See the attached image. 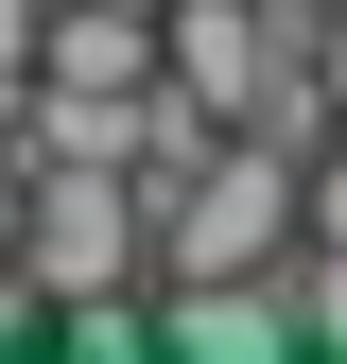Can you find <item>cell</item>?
I'll use <instances>...</instances> for the list:
<instances>
[{
  "instance_id": "obj_1",
  "label": "cell",
  "mask_w": 347,
  "mask_h": 364,
  "mask_svg": "<svg viewBox=\"0 0 347 364\" xmlns=\"http://www.w3.org/2000/svg\"><path fill=\"white\" fill-rule=\"evenodd\" d=\"M260 260H295V156L226 122L191 173L156 191V278H260Z\"/></svg>"
},
{
  "instance_id": "obj_3",
  "label": "cell",
  "mask_w": 347,
  "mask_h": 364,
  "mask_svg": "<svg viewBox=\"0 0 347 364\" xmlns=\"http://www.w3.org/2000/svg\"><path fill=\"white\" fill-rule=\"evenodd\" d=\"M295 243H347V139L295 156Z\"/></svg>"
},
{
  "instance_id": "obj_2",
  "label": "cell",
  "mask_w": 347,
  "mask_h": 364,
  "mask_svg": "<svg viewBox=\"0 0 347 364\" xmlns=\"http://www.w3.org/2000/svg\"><path fill=\"white\" fill-rule=\"evenodd\" d=\"M278 295H295V347H347V243H295Z\"/></svg>"
},
{
  "instance_id": "obj_4",
  "label": "cell",
  "mask_w": 347,
  "mask_h": 364,
  "mask_svg": "<svg viewBox=\"0 0 347 364\" xmlns=\"http://www.w3.org/2000/svg\"><path fill=\"white\" fill-rule=\"evenodd\" d=\"M313 87H330V139H347V0L313 18Z\"/></svg>"
}]
</instances>
